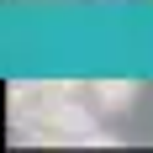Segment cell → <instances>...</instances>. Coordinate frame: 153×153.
Returning <instances> with one entry per match:
<instances>
[{
    "label": "cell",
    "mask_w": 153,
    "mask_h": 153,
    "mask_svg": "<svg viewBox=\"0 0 153 153\" xmlns=\"http://www.w3.org/2000/svg\"><path fill=\"white\" fill-rule=\"evenodd\" d=\"M143 5H153V0H143Z\"/></svg>",
    "instance_id": "4"
},
{
    "label": "cell",
    "mask_w": 153,
    "mask_h": 153,
    "mask_svg": "<svg viewBox=\"0 0 153 153\" xmlns=\"http://www.w3.org/2000/svg\"><path fill=\"white\" fill-rule=\"evenodd\" d=\"M90 95H95V111H127L137 100V79H95Z\"/></svg>",
    "instance_id": "3"
},
{
    "label": "cell",
    "mask_w": 153,
    "mask_h": 153,
    "mask_svg": "<svg viewBox=\"0 0 153 153\" xmlns=\"http://www.w3.org/2000/svg\"><path fill=\"white\" fill-rule=\"evenodd\" d=\"M69 95H79V85H63V79H16L5 90V106H11V122L27 127L37 116H48L53 106H63Z\"/></svg>",
    "instance_id": "2"
},
{
    "label": "cell",
    "mask_w": 153,
    "mask_h": 153,
    "mask_svg": "<svg viewBox=\"0 0 153 153\" xmlns=\"http://www.w3.org/2000/svg\"><path fill=\"white\" fill-rule=\"evenodd\" d=\"M21 137L27 143H111L100 127H95V111H85L79 106V95H69L63 106H53L48 116H37V122H27L21 127Z\"/></svg>",
    "instance_id": "1"
}]
</instances>
